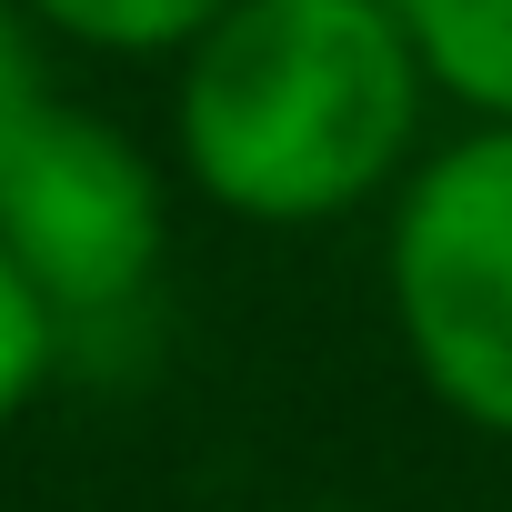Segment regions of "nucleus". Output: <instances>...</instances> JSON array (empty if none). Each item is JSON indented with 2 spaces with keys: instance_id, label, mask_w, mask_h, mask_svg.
<instances>
[{
  "instance_id": "1",
  "label": "nucleus",
  "mask_w": 512,
  "mask_h": 512,
  "mask_svg": "<svg viewBox=\"0 0 512 512\" xmlns=\"http://www.w3.org/2000/svg\"><path fill=\"white\" fill-rule=\"evenodd\" d=\"M422 101L432 71L392 0H231L181 51L171 141L211 211L322 231L402 181Z\"/></svg>"
},
{
  "instance_id": "2",
  "label": "nucleus",
  "mask_w": 512,
  "mask_h": 512,
  "mask_svg": "<svg viewBox=\"0 0 512 512\" xmlns=\"http://www.w3.org/2000/svg\"><path fill=\"white\" fill-rule=\"evenodd\" d=\"M382 282L412 382L462 432L512 442V121H472L402 181Z\"/></svg>"
},
{
  "instance_id": "3",
  "label": "nucleus",
  "mask_w": 512,
  "mask_h": 512,
  "mask_svg": "<svg viewBox=\"0 0 512 512\" xmlns=\"http://www.w3.org/2000/svg\"><path fill=\"white\" fill-rule=\"evenodd\" d=\"M0 251L61 322H101L151 292L171 251V191L131 131L81 101H51L0 171Z\"/></svg>"
},
{
  "instance_id": "4",
  "label": "nucleus",
  "mask_w": 512,
  "mask_h": 512,
  "mask_svg": "<svg viewBox=\"0 0 512 512\" xmlns=\"http://www.w3.org/2000/svg\"><path fill=\"white\" fill-rule=\"evenodd\" d=\"M432 91H452L472 121H512V0H392Z\"/></svg>"
},
{
  "instance_id": "5",
  "label": "nucleus",
  "mask_w": 512,
  "mask_h": 512,
  "mask_svg": "<svg viewBox=\"0 0 512 512\" xmlns=\"http://www.w3.org/2000/svg\"><path fill=\"white\" fill-rule=\"evenodd\" d=\"M41 11V31L81 41V51H121V61H181L231 0H21Z\"/></svg>"
},
{
  "instance_id": "6",
  "label": "nucleus",
  "mask_w": 512,
  "mask_h": 512,
  "mask_svg": "<svg viewBox=\"0 0 512 512\" xmlns=\"http://www.w3.org/2000/svg\"><path fill=\"white\" fill-rule=\"evenodd\" d=\"M51 362H61V312L21 282V262H11V251H0V432H11V422L41 402Z\"/></svg>"
},
{
  "instance_id": "7",
  "label": "nucleus",
  "mask_w": 512,
  "mask_h": 512,
  "mask_svg": "<svg viewBox=\"0 0 512 512\" xmlns=\"http://www.w3.org/2000/svg\"><path fill=\"white\" fill-rule=\"evenodd\" d=\"M51 111V81H41V51H31V21L0 0V171H11L21 131Z\"/></svg>"
}]
</instances>
